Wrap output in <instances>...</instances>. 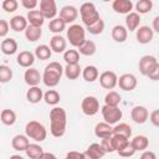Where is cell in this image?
<instances>
[{
	"label": "cell",
	"instance_id": "6da1fadb",
	"mask_svg": "<svg viewBox=\"0 0 159 159\" xmlns=\"http://www.w3.org/2000/svg\"><path fill=\"white\" fill-rule=\"evenodd\" d=\"M67 114L62 107H53L50 111V132L53 137L61 138L66 132Z\"/></svg>",
	"mask_w": 159,
	"mask_h": 159
},
{
	"label": "cell",
	"instance_id": "7a4b0ae2",
	"mask_svg": "<svg viewBox=\"0 0 159 159\" xmlns=\"http://www.w3.org/2000/svg\"><path fill=\"white\" fill-rule=\"evenodd\" d=\"M63 75V67L61 66L60 62H50L45 70H43V73L41 75L42 76V82L45 86L52 88V87H56L58 83H60V80Z\"/></svg>",
	"mask_w": 159,
	"mask_h": 159
},
{
	"label": "cell",
	"instance_id": "3957f363",
	"mask_svg": "<svg viewBox=\"0 0 159 159\" xmlns=\"http://www.w3.org/2000/svg\"><path fill=\"white\" fill-rule=\"evenodd\" d=\"M25 135L35 142H43L47 137V130L45 125L37 120H30L25 125Z\"/></svg>",
	"mask_w": 159,
	"mask_h": 159
},
{
	"label": "cell",
	"instance_id": "277c9868",
	"mask_svg": "<svg viewBox=\"0 0 159 159\" xmlns=\"http://www.w3.org/2000/svg\"><path fill=\"white\" fill-rule=\"evenodd\" d=\"M80 15L82 19V22L87 26L94 24L96 21H98L101 19L98 10L96 9V5L93 2H83L80 6Z\"/></svg>",
	"mask_w": 159,
	"mask_h": 159
},
{
	"label": "cell",
	"instance_id": "5b68a950",
	"mask_svg": "<svg viewBox=\"0 0 159 159\" xmlns=\"http://www.w3.org/2000/svg\"><path fill=\"white\" fill-rule=\"evenodd\" d=\"M66 36H67L68 42L73 47H77L78 48L86 41V30L81 25H78V24H72L67 29Z\"/></svg>",
	"mask_w": 159,
	"mask_h": 159
},
{
	"label": "cell",
	"instance_id": "8992f818",
	"mask_svg": "<svg viewBox=\"0 0 159 159\" xmlns=\"http://www.w3.org/2000/svg\"><path fill=\"white\" fill-rule=\"evenodd\" d=\"M101 112H102V117H103L104 122L111 124V125L118 123L122 119V117H123L122 109L119 107H109V106L104 104L101 108Z\"/></svg>",
	"mask_w": 159,
	"mask_h": 159
},
{
	"label": "cell",
	"instance_id": "52a82bcc",
	"mask_svg": "<svg viewBox=\"0 0 159 159\" xmlns=\"http://www.w3.org/2000/svg\"><path fill=\"white\" fill-rule=\"evenodd\" d=\"M81 109L86 116H94L99 111V102L94 96H86L81 102Z\"/></svg>",
	"mask_w": 159,
	"mask_h": 159
},
{
	"label": "cell",
	"instance_id": "ba28073f",
	"mask_svg": "<svg viewBox=\"0 0 159 159\" xmlns=\"http://www.w3.org/2000/svg\"><path fill=\"white\" fill-rule=\"evenodd\" d=\"M157 66H159V62H158L157 57H155V56H152V55H145V56H143V57L139 60V63H138L139 72H140L143 76H148L149 72H152Z\"/></svg>",
	"mask_w": 159,
	"mask_h": 159
},
{
	"label": "cell",
	"instance_id": "9c48e42d",
	"mask_svg": "<svg viewBox=\"0 0 159 159\" xmlns=\"http://www.w3.org/2000/svg\"><path fill=\"white\" fill-rule=\"evenodd\" d=\"M40 12L45 19H55L57 15V5L55 0H41L40 1Z\"/></svg>",
	"mask_w": 159,
	"mask_h": 159
},
{
	"label": "cell",
	"instance_id": "30bf717a",
	"mask_svg": "<svg viewBox=\"0 0 159 159\" xmlns=\"http://www.w3.org/2000/svg\"><path fill=\"white\" fill-rule=\"evenodd\" d=\"M138 84V81H137V77L132 73H124L119 78H118V82H117V86H119L120 89L123 91H127V92H130L133 91Z\"/></svg>",
	"mask_w": 159,
	"mask_h": 159
},
{
	"label": "cell",
	"instance_id": "8fae6325",
	"mask_svg": "<svg viewBox=\"0 0 159 159\" xmlns=\"http://www.w3.org/2000/svg\"><path fill=\"white\" fill-rule=\"evenodd\" d=\"M98 77H99L101 86L103 88H106V89H113L117 86L118 77H117L116 72H113V71H104Z\"/></svg>",
	"mask_w": 159,
	"mask_h": 159
},
{
	"label": "cell",
	"instance_id": "7c38bea8",
	"mask_svg": "<svg viewBox=\"0 0 159 159\" xmlns=\"http://www.w3.org/2000/svg\"><path fill=\"white\" fill-rule=\"evenodd\" d=\"M149 111L144 106H134L130 111V118L137 124H144L148 120Z\"/></svg>",
	"mask_w": 159,
	"mask_h": 159
},
{
	"label": "cell",
	"instance_id": "4fadbf2b",
	"mask_svg": "<svg viewBox=\"0 0 159 159\" xmlns=\"http://www.w3.org/2000/svg\"><path fill=\"white\" fill-rule=\"evenodd\" d=\"M78 17V10L72 5H66L60 10V19L67 25L76 21Z\"/></svg>",
	"mask_w": 159,
	"mask_h": 159
},
{
	"label": "cell",
	"instance_id": "5bb4252c",
	"mask_svg": "<svg viewBox=\"0 0 159 159\" xmlns=\"http://www.w3.org/2000/svg\"><path fill=\"white\" fill-rule=\"evenodd\" d=\"M135 37H137V41L139 43L145 45V43H149L153 40L154 32H153L152 27H149V26H139L135 30Z\"/></svg>",
	"mask_w": 159,
	"mask_h": 159
},
{
	"label": "cell",
	"instance_id": "9a60e30c",
	"mask_svg": "<svg viewBox=\"0 0 159 159\" xmlns=\"http://www.w3.org/2000/svg\"><path fill=\"white\" fill-rule=\"evenodd\" d=\"M24 80H25L26 84H29L30 87H35V86H39L40 82L42 81V76L40 75L39 70H36L34 67H30L25 71Z\"/></svg>",
	"mask_w": 159,
	"mask_h": 159
},
{
	"label": "cell",
	"instance_id": "2e32d148",
	"mask_svg": "<svg viewBox=\"0 0 159 159\" xmlns=\"http://www.w3.org/2000/svg\"><path fill=\"white\" fill-rule=\"evenodd\" d=\"M66 46H67L66 39L62 37L61 35H53L51 37V40H50V48H51V51H53L56 53L65 52L66 51Z\"/></svg>",
	"mask_w": 159,
	"mask_h": 159
},
{
	"label": "cell",
	"instance_id": "e0dca14e",
	"mask_svg": "<svg viewBox=\"0 0 159 159\" xmlns=\"http://www.w3.org/2000/svg\"><path fill=\"white\" fill-rule=\"evenodd\" d=\"M17 47H19V46H17V42H16V40L12 39V37H6V39L2 40L1 43H0V50H1V52H2L4 55H6V56H11V55L16 53Z\"/></svg>",
	"mask_w": 159,
	"mask_h": 159
},
{
	"label": "cell",
	"instance_id": "ac0fdd59",
	"mask_svg": "<svg viewBox=\"0 0 159 159\" xmlns=\"http://www.w3.org/2000/svg\"><path fill=\"white\" fill-rule=\"evenodd\" d=\"M16 62L24 68H30L35 62V55L30 51H21L16 57Z\"/></svg>",
	"mask_w": 159,
	"mask_h": 159
},
{
	"label": "cell",
	"instance_id": "d6986e66",
	"mask_svg": "<svg viewBox=\"0 0 159 159\" xmlns=\"http://www.w3.org/2000/svg\"><path fill=\"white\" fill-rule=\"evenodd\" d=\"M112 9L117 14H129L133 9V2L130 0H114L112 2Z\"/></svg>",
	"mask_w": 159,
	"mask_h": 159
},
{
	"label": "cell",
	"instance_id": "ffe728a7",
	"mask_svg": "<svg viewBox=\"0 0 159 159\" xmlns=\"http://www.w3.org/2000/svg\"><path fill=\"white\" fill-rule=\"evenodd\" d=\"M112 129H113V127L111 124H108L106 122H99L94 127V134L99 139L109 138V137H112Z\"/></svg>",
	"mask_w": 159,
	"mask_h": 159
},
{
	"label": "cell",
	"instance_id": "44dd1931",
	"mask_svg": "<svg viewBox=\"0 0 159 159\" xmlns=\"http://www.w3.org/2000/svg\"><path fill=\"white\" fill-rule=\"evenodd\" d=\"M30 145V140L24 134H16L11 140V147L17 152H25Z\"/></svg>",
	"mask_w": 159,
	"mask_h": 159
},
{
	"label": "cell",
	"instance_id": "7402d4cb",
	"mask_svg": "<svg viewBox=\"0 0 159 159\" xmlns=\"http://www.w3.org/2000/svg\"><path fill=\"white\" fill-rule=\"evenodd\" d=\"M9 26H10L14 31L21 32V31H25V30H26V27L29 26V24H27V20H26L25 16H22V15H16V16H14V17L10 19Z\"/></svg>",
	"mask_w": 159,
	"mask_h": 159
},
{
	"label": "cell",
	"instance_id": "603a6c76",
	"mask_svg": "<svg viewBox=\"0 0 159 159\" xmlns=\"http://www.w3.org/2000/svg\"><path fill=\"white\" fill-rule=\"evenodd\" d=\"M140 21H142L140 15L134 12V11H132V12L127 14V16H125V26L124 27L127 29V31L128 30L129 31H135L139 27Z\"/></svg>",
	"mask_w": 159,
	"mask_h": 159
},
{
	"label": "cell",
	"instance_id": "cb8c5ba5",
	"mask_svg": "<svg viewBox=\"0 0 159 159\" xmlns=\"http://www.w3.org/2000/svg\"><path fill=\"white\" fill-rule=\"evenodd\" d=\"M27 24L31 26H36V27H41L45 22V17L42 16V14L40 12V10H31L27 12L26 16Z\"/></svg>",
	"mask_w": 159,
	"mask_h": 159
},
{
	"label": "cell",
	"instance_id": "d4e9b609",
	"mask_svg": "<svg viewBox=\"0 0 159 159\" xmlns=\"http://www.w3.org/2000/svg\"><path fill=\"white\" fill-rule=\"evenodd\" d=\"M26 99L32 103V104H36L39 103L41 99H43V93H42V89L39 87V86H35V87H30L26 92Z\"/></svg>",
	"mask_w": 159,
	"mask_h": 159
},
{
	"label": "cell",
	"instance_id": "484cf974",
	"mask_svg": "<svg viewBox=\"0 0 159 159\" xmlns=\"http://www.w3.org/2000/svg\"><path fill=\"white\" fill-rule=\"evenodd\" d=\"M128 37V31L123 25H116L112 29V39L116 42H124Z\"/></svg>",
	"mask_w": 159,
	"mask_h": 159
},
{
	"label": "cell",
	"instance_id": "4316f807",
	"mask_svg": "<svg viewBox=\"0 0 159 159\" xmlns=\"http://www.w3.org/2000/svg\"><path fill=\"white\" fill-rule=\"evenodd\" d=\"M130 144L135 152H144L149 145V139L145 135H135L130 140Z\"/></svg>",
	"mask_w": 159,
	"mask_h": 159
},
{
	"label": "cell",
	"instance_id": "83f0119b",
	"mask_svg": "<svg viewBox=\"0 0 159 159\" xmlns=\"http://www.w3.org/2000/svg\"><path fill=\"white\" fill-rule=\"evenodd\" d=\"M99 76V72H98V68L93 65H88L83 68L82 71V77L86 82H94Z\"/></svg>",
	"mask_w": 159,
	"mask_h": 159
},
{
	"label": "cell",
	"instance_id": "f1b7e54d",
	"mask_svg": "<svg viewBox=\"0 0 159 159\" xmlns=\"http://www.w3.org/2000/svg\"><path fill=\"white\" fill-rule=\"evenodd\" d=\"M42 36V30L41 27H36V26H31L29 25L25 30V37L29 42H35L37 40H40V37Z\"/></svg>",
	"mask_w": 159,
	"mask_h": 159
},
{
	"label": "cell",
	"instance_id": "f546056e",
	"mask_svg": "<svg viewBox=\"0 0 159 159\" xmlns=\"http://www.w3.org/2000/svg\"><path fill=\"white\" fill-rule=\"evenodd\" d=\"M97 46L92 40H86L80 47H78V53L83 55V56H92L96 53Z\"/></svg>",
	"mask_w": 159,
	"mask_h": 159
},
{
	"label": "cell",
	"instance_id": "4dcf8cb0",
	"mask_svg": "<svg viewBox=\"0 0 159 159\" xmlns=\"http://www.w3.org/2000/svg\"><path fill=\"white\" fill-rule=\"evenodd\" d=\"M0 120L5 125H14L16 122V113L12 109H2L0 112Z\"/></svg>",
	"mask_w": 159,
	"mask_h": 159
},
{
	"label": "cell",
	"instance_id": "1f68e13d",
	"mask_svg": "<svg viewBox=\"0 0 159 159\" xmlns=\"http://www.w3.org/2000/svg\"><path fill=\"white\" fill-rule=\"evenodd\" d=\"M35 58H39L41 61H45V60H50L51 55H52V51L50 48V46L47 45H40L35 48Z\"/></svg>",
	"mask_w": 159,
	"mask_h": 159
},
{
	"label": "cell",
	"instance_id": "d6a6232c",
	"mask_svg": "<svg viewBox=\"0 0 159 159\" xmlns=\"http://www.w3.org/2000/svg\"><path fill=\"white\" fill-rule=\"evenodd\" d=\"M120 101H122V97L116 91H109L104 96V104L106 106H109V107H118L119 103H120Z\"/></svg>",
	"mask_w": 159,
	"mask_h": 159
},
{
	"label": "cell",
	"instance_id": "836d02e7",
	"mask_svg": "<svg viewBox=\"0 0 159 159\" xmlns=\"http://www.w3.org/2000/svg\"><path fill=\"white\" fill-rule=\"evenodd\" d=\"M113 134H119V135H124V137H127L128 139L132 137V128H130V125L129 124H127V123H118V124H116L114 127H113V129H112V135Z\"/></svg>",
	"mask_w": 159,
	"mask_h": 159
},
{
	"label": "cell",
	"instance_id": "e575fe53",
	"mask_svg": "<svg viewBox=\"0 0 159 159\" xmlns=\"http://www.w3.org/2000/svg\"><path fill=\"white\" fill-rule=\"evenodd\" d=\"M63 73L68 80H77L81 75V67L80 65H66Z\"/></svg>",
	"mask_w": 159,
	"mask_h": 159
},
{
	"label": "cell",
	"instance_id": "d590c367",
	"mask_svg": "<svg viewBox=\"0 0 159 159\" xmlns=\"http://www.w3.org/2000/svg\"><path fill=\"white\" fill-rule=\"evenodd\" d=\"M66 29V24L60 19V17H55L52 20H50L48 24V30L51 32H53L55 35H60V32H62Z\"/></svg>",
	"mask_w": 159,
	"mask_h": 159
},
{
	"label": "cell",
	"instance_id": "8d00e7d4",
	"mask_svg": "<svg viewBox=\"0 0 159 159\" xmlns=\"http://www.w3.org/2000/svg\"><path fill=\"white\" fill-rule=\"evenodd\" d=\"M25 153H26V155H27L29 159H39L41 157V154L43 153V149H42L41 145H39L36 143H32V144H30L27 147V149L25 150Z\"/></svg>",
	"mask_w": 159,
	"mask_h": 159
},
{
	"label": "cell",
	"instance_id": "74e56055",
	"mask_svg": "<svg viewBox=\"0 0 159 159\" xmlns=\"http://www.w3.org/2000/svg\"><path fill=\"white\" fill-rule=\"evenodd\" d=\"M111 142H112V147H113V150L114 152H118L119 149H122L128 142L129 139L124 135H119V134H113L111 137Z\"/></svg>",
	"mask_w": 159,
	"mask_h": 159
},
{
	"label": "cell",
	"instance_id": "f35d334b",
	"mask_svg": "<svg viewBox=\"0 0 159 159\" xmlns=\"http://www.w3.org/2000/svg\"><path fill=\"white\" fill-rule=\"evenodd\" d=\"M63 60L67 65H78L80 53L77 50H66L63 52Z\"/></svg>",
	"mask_w": 159,
	"mask_h": 159
},
{
	"label": "cell",
	"instance_id": "ab89813d",
	"mask_svg": "<svg viewBox=\"0 0 159 159\" xmlns=\"http://www.w3.org/2000/svg\"><path fill=\"white\" fill-rule=\"evenodd\" d=\"M43 101L50 106H56L60 102V93L56 89H48L43 93Z\"/></svg>",
	"mask_w": 159,
	"mask_h": 159
},
{
	"label": "cell",
	"instance_id": "60d3db41",
	"mask_svg": "<svg viewBox=\"0 0 159 159\" xmlns=\"http://www.w3.org/2000/svg\"><path fill=\"white\" fill-rule=\"evenodd\" d=\"M86 152H87L92 158H94V159H101V158L106 154L99 143H92V144L86 149Z\"/></svg>",
	"mask_w": 159,
	"mask_h": 159
},
{
	"label": "cell",
	"instance_id": "b9f144b4",
	"mask_svg": "<svg viewBox=\"0 0 159 159\" xmlns=\"http://www.w3.org/2000/svg\"><path fill=\"white\" fill-rule=\"evenodd\" d=\"M153 9V1L152 0H139L135 4L137 14H148Z\"/></svg>",
	"mask_w": 159,
	"mask_h": 159
},
{
	"label": "cell",
	"instance_id": "7bdbcfd3",
	"mask_svg": "<svg viewBox=\"0 0 159 159\" xmlns=\"http://www.w3.org/2000/svg\"><path fill=\"white\" fill-rule=\"evenodd\" d=\"M86 30H87L91 35H99V34H102L103 30H104V21H103L102 19H99V20L96 21L94 24L87 26Z\"/></svg>",
	"mask_w": 159,
	"mask_h": 159
},
{
	"label": "cell",
	"instance_id": "ee69618b",
	"mask_svg": "<svg viewBox=\"0 0 159 159\" xmlns=\"http://www.w3.org/2000/svg\"><path fill=\"white\" fill-rule=\"evenodd\" d=\"M12 78V70L6 65H0V83H7Z\"/></svg>",
	"mask_w": 159,
	"mask_h": 159
},
{
	"label": "cell",
	"instance_id": "f6af8a7d",
	"mask_svg": "<svg viewBox=\"0 0 159 159\" xmlns=\"http://www.w3.org/2000/svg\"><path fill=\"white\" fill-rule=\"evenodd\" d=\"M118 155L120 157V158H124V159H127V158H130V157H133L134 155V153H135V150H134V148L132 147V144H130V140L122 148V149H119L118 152Z\"/></svg>",
	"mask_w": 159,
	"mask_h": 159
},
{
	"label": "cell",
	"instance_id": "bcb514c9",
	"mask_svg": "<svg viewBox=\"0 0 159 159\" xmlns=\"http://www.w3.org/2000/svg\"><path fill=\"white\" fill-rule=\"evenodd\" d=\"M2 10H5L6 12H14L17 10L19 7V2L16 0H4L1 4Z\"/></svg>",
	"mask_w": 159,
	"mask_h": 159
},
{
	"label": "cell",
	"instance_id": "7dc6e473",
	"mask_svg": "<svg viewBox=\"0 0 159 159\" xmlns=\"http://www.w3.org/2000/svg\"><path fill=\"white\" fill-rule=\"evenodd\" d=\"M101 147L104 150V153H113V147H112V142H111V137L109 138H104L101 140Z\"/></svg>",
	"mask_w": 159,
	"mask_h": 159
},
{
	"label": "cell",
	"instance_id": "c3c4849f",
	"mask_svg": "<svg viewBox=\"0 0 159 159\" xmlns=\"http://www.w3.org/2000/svg\"><path fill=\"white\" fill-rule=\"evenodd\" d=\"M21 5L26 9V10H35V7L39 5L37 0H21Z\"/></svg>",
	"mask_w": 159,
	"mask_h": 159
},
{
	"label": "cell",
	"instance_id": "681fc988",
	"mask_svg": "<svg viewBox=\"0 0 159 159\" xmlns=\"http://www.w3.org/2000/svg\"><path fill=\"white\" fill-rule=\"evenodd\" d=\"M9 22L6 20H0V37H5L9 34Z\"/></svg>",
	"mask_w": 159,
	"mask_h": 159
},
{
	"label": "cell",
	"instance_id": "f907efd6",
	"mask_svg": "<svg viewBox=\"0 0 159 159\" xmlns=\"http://www.w3.org/2000/svg\"><path fill=\"white\" fill-rule=\"evenodd\" d=\"M149 120L152 122V124L154 127H159V111L158 109H154L150 114H149Z\"/></svg>",
	"mask_w": 159,
	"mask_h": 159
},
{
	"label": "cell",
	"instance_id": "816d5d0a",
	"mask_svg": "<svg viewBox=\"0 0 159 159\" xmlns=\"http://www.w3.org/2000/svg\"><path fill=\"white\" fill-rule=\"evenodd\" d=\"M139 159H157V155L152 150H144Z\"/></svg>",
	"mask_w": 159,
	"mask_h": 159
},
{
	"label": "cell",
	"instance_id": "f5cc1de1",
	"mask_svg": "<svg viewBox=\"0 0 159 159\" xmlns=\"http://www.w3.org/2000/svg\"><path fill=\"white\" fill-rule=\"evenodd\" d=\"M147 77H149L152 81H158L159 80V66H157L152 72H149Z\"/></svg>",
	"mask_w": 159,
	"mask_h": 159
},
{
	"label": "cell",
	"instance_id": "db71d44e",
	"mask_svg": "<svg viewBox=\"0 0 159 159\" xmlns=\"http://www.w3.org/2000/svg\"><path fill=\"white\" fill-rule=\"evenodd\" d=\"M39 159H57V157H56L53 153H50V152H43Z\"/></svg>",
	"mask_w": 159,
	"mask_h": 159
},
{
	"label": "cell",
	"instance_id": "11a10c76",
	"mask_svg": "<svg viewBox=\"0 0 159 159\" xmlns=\"http://www.w3.org/2000/svg\"><path fill=\"white\" fill-rule=\"evenodd\" d=\"M153 32H159V16H155L153 20Z\"/></svg>",
	"mask_w": 159,
	"mask_h": 159
},
{
	"label": "cell",
	"instance_id": "9f6ffc18",
	"mask_svg": "<svg viewBox=\"0 0 159 159\" xmlns=\"http://www.w3.org/2000/svg\"><path fill=\"white\" fill-rule=\"evenodd\" d=\"M82 159H94V158H92V157H91V155L84 150V152L82 153Z\"/></svg>",
	"mask_w": 159,
	"mask_h": 159
},
{
	"label": "cell",
	"instance_id": "6f0895ef",
	"mask_svg": "<svg viewBox=\"0 0 159 159\" xmlns=\"http://www.w3.org/2000/svg\"><path fill=\"white\" fill-rule=\"evenodd\" d=\"M9 159H25L24 157H21V155H17V154H14V155H11Z\"/></svg>",
	"mask_w": 159,
	"mask_h": 159
},
{
	"label": "cell",
	"instance_id": "680465c9",
	"mask_svg": "<svg viewBox=\"0 0 159 159\" xmlns=\"http://www.w3.org/2000/svg\"><path fill=\"white\" fill-rule=\"evenodd\" d=\"M65 159H67V158H65Z\"/></svg>",
	"mask_w": 159,
	"mask_h": 159
},
{
	"label": "cell",
	"instance_id": "91938a15",
	"mask_svg": "<svg viewBox=\"0 0 159 159\" xmlns=\"http://www.w3.org/2000/svg\"><path fill=\"white\" fill-rule=\"evenodd\" d=\"M122 159H124V158H122Z\"/></svg>",
	"mask_w": 159,
	"mask_h": 159
}]
</instances>
